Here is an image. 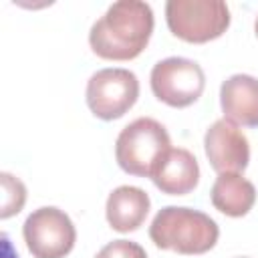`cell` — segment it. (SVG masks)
<instances>
[{"instance_id":"obj_8","label":"cell","mask_w":258,"mask_h":258,"mask_svg":"<svg viewBox=\"0 0 258 258\" xmlns=\"http://www.w3.org/2000/svg\"><path fill=\"white\" fill-rule=\"evenodd\" d=\"M204 149L210 165L218 173H240L248 167L250 145L238 125L228 119H218L204 137Z\"/></svg>"},{"instance_id":"obj_11","label":"cell","mask_w":258,"mask_h":258,"mask_svg":"<svg viewBox=\"0 0 258 258\" xmlns=\"http://www.w3.org/2000/svg\"><path fill=\"white\" fill-rule=\"evenodd\" d=\"M149 208H151V200L147 191L135 185H119L109 194L105 214L113 230L127 234L137 230L145 222Z\"/></svg>"},{"instance_id":"obj_5","label":"cell","mask_w":258,"mask_h":258,"mask_svg":"<svg viewBox=\"0 0 258 258\" xmlns=\"http://www.w3.org/2000/svg\"><path fill=\"white\" fill-rule=\"evenodd\" d=\"M151 91L153 95L175 109L194 105L206 87V75L202 67L183 56H169L159 60L151 69Z\"/></svg>"},{"instance_id":"obj_1","label":"cell","mask_w":258,"mask_h":258,"mask_svg":"<svg viewBox=\"0 0 258 258\" xmlns=\"http://www.w3.org/2000/svg\"><path fill=\"white\" fill-rule=\"evenodd\" d=\"M153 10L141 0H119L91 26L89 44L105 60H131L149 44Z\"/></svg>"},{"instance_id":"obj_4","label":"cell","mask_w":258,"mask_h":258,"mask_svg":"<svg viewBox=\"0 0 258 258\" xmlns=\"http://www.w3.org/2000/svg\"><path fill=\"white\" fill-rule=\"evenodd\" d=\"M165 20L173 36L202 44L228 30L230 10L222 0H169L165 4Z\"/></svg>"},{"instance_id":"obj_2","label":"cell","mask_w":258,"mask_h":258,"mask_svg":"<svg viewBox=\"0 0 258 258\" xmlns=\"http://www.w3.org/2000/svg\"><path fill=\"white\" fill-rule=\"evenodd\" d=\"M218 236V224L208 214L183 206L161 208L149 226V238L157 248L185 256L206 254L216 246Z\"/></svg>"},{"instance_id":"obj_6","label":"cell","mask_w":258,"mask_h":258,"mask_svg":"<svg viewBox=\"0 0 258 258\" xmlns=\"http://www.w3.org/2000/svg\"><path fill=\"white\" fill-rule=\"evenodd\" d=\"M22 236L34 258H64L77 242L73 220L54 206L34 210L22 226Z\"/></svg>"},{"instance_id":"obj_9","label":"cell","mask_w":258,"mask_h":258,"mask_svg":"<svg viewBox=\"0 0 258 258\" xmlns=\"http://www.w3.org/2000/svg\"><path fill=\"white\" fill-rule=\"evenodd\" d=\"M151 181L167 196H185L194 191L200 181L198 159L183 147H169L157 161Z\"/></svg>"},{"instance_id":"obj_13","label":"cell","mask_w":258,"mask_h":258,"mask_svg":"<svg viewBox=\"0 0 258 258\" xmlns=\"http://www.w3.org/2000/svg\"><path fill=\"white\" fill-rule=\"evenodd\" d=\"M2 212H0V218L6 220L14 214H18L26 202V187L24 183L14 177L12 173H2Z\"/></svg>"},{"instance_id":"obj_16","label":"cell","mask_w":258,"mask_h":258,"mask_svg":"<svg viewBox=\"0 0 258 258\" xmlns=\"http://www.w3.org/2000/svg\"><path fill=\"white\" fill-rule=\"evenodd\" d=\"M240 258H248V256H240Z\"/></svg>"},{"instance_id":"obj_10","label":"cell","mask_w":258,"mask_h":258,"mask_svg":"<svg viewBox=\"0 0 258 258\" xmlns=\"http://www.w3.org/2000/svg\"><path fill=\"white\" fill-rule=\"evenodd\" d=\"M224 119L242 127H258V79L232 75L220 87Z\"/></svg>"},{"instance_id":"obj_7","label":"cell","mask_w":258,"mask_h":258,"mask_svg":"<svg viewBox=\"0 0 258 258\" xmlns=\"http://www.w3.org/2000/svg\"><path fill=\"white\" fill-rule=\"evenodd\" d=\"M139 97V81L129 69H101L87 83V105L103 121L123 117Z\"/></svg>"},{"instance_id":"obj_3","label":"cell","mask_w":258,"mask_h":258,"mask_svg":"<svg viewBox=\"0 0 258 258\" xmlns=\"http://www.w3.org/2000/svg\"><path fill=\"white\" fill-rule=\"evenodd\" d=\"M169 145V133L159 121L139 117L119 133L115 143V159L125 173L151 177L157 161L163 157Z\"/></svg>"},{"instance_id":"obj_12","label":"cell","mask_w":258,"mask_h":258,"mask_svg":"<svg viewBox=\"0 0 258 258\" xmlns=\"http://www.w3.org/2000/svg\"><path fill=\"white\" fill-rule=\"evenodd\" d=\"M210 198L218 212L230 218H242L256 202V187L240 173H220L212 185Z\"/></svg>"},{"instance_id":"obj_15","label":"cell","mask_w":258,"mask_h":258,"mask_svg":"<svg viewBox=\"0 0 258 258\" xmlns=\"http://www.w3.org/2000/svg\"><path fill=\"white\" fill-rule=\"evenodd\" d=\"M254 28H256V34H258V16H256V24H254Z\"/></svg>"},{"instance_id":"obj_14","label":"cell","mask_w":258,"mask_h":258,"mask_svg":"<svg viewBox=\"0 0 258 258\" xmlns=\"http://www.w3.org/2000/svg\"><path fill=\"white\" fill-rule=\"evenodd\" d=\"M95 258H147L145 250L131 240H113L103 246Z\"/></svg>"}]
</instances>
